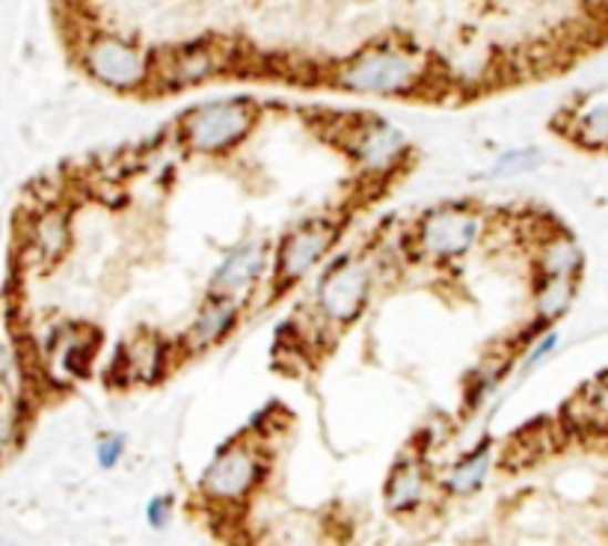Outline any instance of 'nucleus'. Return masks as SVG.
Here are the masks:
<instances>
[{"instance_id":"obj_1","label":"nucleus","mask_w":608,"mask_h":546,"mask_svg":"<svg viewBox=\"0 0 608 546\" xmlns=\"http://www.w3.org/2000/svg\"><path fill=\"white\" fill-rule=\"evenodd\" d=\"M332 84L353 95L401 99L427 84V60L401 42H378L341 60L332 69Z\"/></svg>"},{"instance_id":"obj_2","label":"nucleus","mask_w":608,"mask_h":546,"mask_svg":"<svg viewBox=\"0 0 608 546\" xmlns=\"http://www.w3.org/2000/svg\"><path fill=\"white\" fill-rule=\"evenodd\" d=\"M268 475L270 461L265 449L249 440H235V443L223 445L205 466L203 478H199V496L214 508L235 511L261 491Z\"/></svg>"},{"instance_id":"obj_3","label":"nucleus","mask_w":608,"mask_h":546,"mask_svg":"<svg viewBox=\"0 0 608 546\" xmlns=\"http://www.w3.org/2000/svg\"><path fill=\"white\" fill-rule=\"evenodd\" d=\"M378 286V270L374 261L365 256H339L327 265V270L315 286V316L321 318L323 327H351L365 316Z\"/></svg>"},{"instance_id":"obj_4","label":"nucleus","mask_w":608,"mask_h":546,"mask_svg":"<svg viewBox=\"0 0 608 546\" xmlns=\"http://www.w3.org/2000/svg\"><path fill=\"white\" fill-rule=\"evenodd\" d=\"M258 125V104L249 99H217L187 111L178 137L194 155L220 158L238 148Z\"/></svg>"},{"instance_id":"obj_5","label":"nucleus","mask_w":608,"mask_h":546,"mask_svg":"<svg viewBox=\"0 0 608 546\" xmlns=\"http://www.w3.org/2000/svg\"><path fill=\"white\" fill-rule=\"evenodd\" d=\"M81 65L95 84L113 93H140L155 86V63L146 48L120 33H93L81 48Z\"/></svg>"},{"instance_id":"obj_6","label":"nucleus","mask_w":608,"mask_h":546,"mask_svg":"<svg viewBox=\"0 0 608 546\" xmlns=\"http://www.w3.org/2000/svg\"><path fill=\"white\" fill-rule=\"evenodd\" d=\"M484 238V217L475 208L443 205L433 208L415 226V250L433 265L466 259Z\"/></svg>"},{"instance_id":"obj_7","label":"nucleus","mask_w":608,"mask_h":546,"mask_svg":"<svg viewBox=\"0 0 608 546\" xmlns=\"http://www.w3.org/2000/svg\"><path fill=\"white\" fill-rule=\"evenodd\" d=\"M341 143L348 148L353 167L360 169V176L371 182H387L410 158V140L404 131L378 116H362L353 122Z\"/></svg>"},{"instance_id":"obj_8","label":"nucleus","mask_w":608,"mask_h":546,"mask_svg":"<svg viewBox=\"0 0 608 546\" xmlns=\"http://www.w3.org/2000/svg\"><path fill=\"white\" fill-rule=\"evenodd\" d=\"M339 241V223L327 220V217H315L282 235V241L274 256V286L277 291L303 282L321 268L327 256Z\"/></svg>"},{"instance_id":"obj_9","label":"nucleus","mask_w":608,"mask_h":546,"mask_svg":"<svg viewBox=\"0 0 608 546\" xmlns=\"http://www.w3.org/2000/svg\"><path fill=\"white\" fill-rule=\"evenodd\" d=\"M226 69V51L214 39H196L166 51L155 63V86L166 93H178L187 86L212 81Z\"/></svg>"},{"instance_id":"obj_10","label":"nucleus","mask_w":608,"mask_h":546,"mask_svg":"<svg viewBox=\"0 0 608 546\" xmlns=\"http://www.w3.org/2000/svg\"><path fill=\"white\" fill-rule=\"evenodd\" d=\"M270 268H274V256H270L268 241L265 238H244L231 250L223 253V259L217 261V268L212 270V279H208V291L244 300L261 286V279L268 277Z\"/></svg>"},{"instance_id":"obj_11","label":"nucleus","mask_w":608,"mask_h":546,"mask_svg":"<svg viewBox=\"0 0 608 546\" xmlns=\"http://www.w3.org/2000/svg\"><path fill=\"white\" fill-rule=\"evenodd\" d=\"M240 318H244V300L208 291V297L199 306V312H196L194 324L187 327V351L203 353L208 348H217V344L226 342L238 330Z\"/></svg>"},{"instance_id":"obj_12","label":"nucleus","mask_w":608,"mask_h":546,"mask_svg":"<svg viewBox=\"0 0 608 546\" xmlns=\"http://www.w3.org/2000/svg\"><path fill=\"white\" fill-rule=\"evenodd\" d=\"M431 496L433 482L431 473H427V463L419 454H404L392 466V473L387 478V491H383L387 508L395 517H413L431 502Z\"/></svg>"},{"instance_id":"obj_13","label":"nucleus","mask_w":608,"mask_h":546,"mask_svg":"<svg viewBox=\"0 0 608 546\" xmlns=\"http://www.w3.org/2000/svg\"><path fill=\"white\" fill-rule=\"evenodd\" d=\"M493 440L490 436H481L478 443L470 445L466 452L445 466L443 475H440V491L452 499H470V496H478L484 491V484L490 482V473H493Z\"/></svg>"},{"instance_id":"obj_14","label":"nucleus","mask_w":608,"mask_h":546,"mask_svg":"<svg viewBox=\"0 0 608 546\" xmlns=\"http://www.w3.org/2000/svg\"><path fill=\"white\" fill-rule=\"evenodd\" d=\"M537 277L555 279H579L585 268V253L567 231H553L544 235L535 253Z\"/></svg>"},{"instance_id":"obj_15","label":"nucleus","mask_w":608,"mask_h":546,"mask_svg":"<svg viewBox=\"0 0 608 546\" xmlns=\"http://www.w3.org/2000/svg\"><path fill=\"white\" fill-rule=\"evenodd\" d=\"M573 297H576V279L537 277L535 286V316L540 324H555L558 318L570 312Z\"/></svg>"},{"instance_id":"obj_16","label":"nucleus","mask_w":608,"mask_h":546,"mask_svg":"<svg viewBox=\"0 0 608 546\" xmlns=\"http://www.w3.org/2000/svg\"><path fill=\"white\" fill-rule=\"evenodd\" d=\"M69 241H72V229H69V214L63 212H48L42 214L37 223H33V231H30V244L42 261H56L69 250Z\"/></svg>"},{"instance_id":"obj_17","label":"nucleus","mask_w":608,"mask_h":546,"mask_svg":"<svg viewBox=\"0 0 608 546\" xmlns=\"http://www.w3.org/2000/svg\"><path fill=\"white\" fill-rule=\"evenodd\" d=\"M567 134L581 146L608 148V102H590L573 113Z\"/></svg>"},{"instance_id":"obj_18","label":"nucleus","mask_w":608,"mask_h":546,"mask_svg":"<svg viewBox=\"0 0 608 546\" xmlns=\"http://www.w3.org/2000/svg\"><path fill=\"white\" fill-rule=\"evenodd\" d=\"M546 152L537 146H516L507 148L502 155H496V161L490 164L484 178L490 182H511V178H523L528 173H535V169L544 167Z\"/></svg>"},{"instance_id":"obj_19","label":"nucleus","mask_w":608,"mask_h":546,"mask_svg":"<svg viewBox=\"0 0 608 546\" xmlns=\"http://www.w3.org/2000/svg\"><path fill=\"white\" fill-rule=\"evenodd\" d=\"M507 369H511V362L507 360H487L472 371L470 380H466V395H463V401H466V413L475 416V413L496 395V389L502 387Z\"/></svg>"},{"instance_id":"obj_20","label":"nucleus","mask_w":608,"mask_h":546,"mask_svg":"<svg viewBox=\"0 0 608 546\" xmlns=\"http://www.w3.org/2000/svg\"><path fill=\"white\" fill-rule=\"evenodd\" d=\"M558 344H561V333L553 330V327H544L540 333L535 336V342L528 344L526 353H523V362H519V374L528 378V374H535L544 362H549L558 351Z\"/></svg>"},{"instance_id":"obj_21","label":"nucleus","mask_w":608,"mask_h":546,"mask_svg":"<svg viewBox=\"0 0 608 546\" xmlns=\"http://www.w3.org/2000/svg\"><path fill=\"white\" fill-rule=\"evenodd\" d=\"M125 452H128V436L122 434V431H107L95 443V461H99L102 470H116L125 461Z\"/></svg>"},{"instance_id":"obj_22","label":"nucleus","mask_w":608,"mask_h":546,"mask_svg":"<svg viewBox=\"0 0 608 546\" xmlns=\"http://www.w3.org/2000/svg\"><path fill=\"white\" fill-rule=\"evenodd\" d=\"M173 511H176V502L169 493H157L152 499L146 502V511H143V517H146L148 528H155V532H164L169 526V519H173Z\"/></svg>"}]
</instances>
